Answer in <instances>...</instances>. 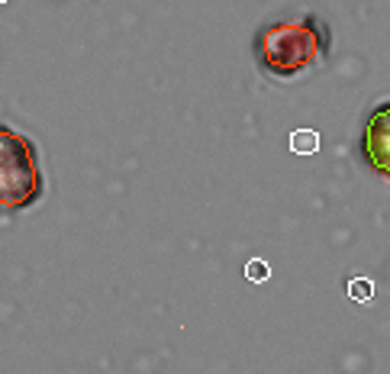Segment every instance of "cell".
<instances>
[{
  "instance_id": "1",
  "label": "cell",
  "mask_w": 390,
  "mask_h": 374,
  "mask_svg": "<svg viewBox=\"0 0 390 374\" xmlns=\"http://www.w3.org/2000/svg\"><path fill=\"white\" fill-rule=\"evenodd\" d=\"M329 26L316 13L284 17L261 26L255 36V59L258 68L271 78H297L316 68L329 52Z\"/></svg>"
},
{
  "instance_id": "2",
  "label": "cell",
  "mask_w": 390,
  "mask_h": 374,
  "mask_svg": "<svg viewBox=\"0 0 390 374\" xmlns=\"http://www.w3.org/2000/svg\"><path fill=\"white\" fill-rule=\"evenodd\" d=\"M42 197L36 145L0 123V210H26Z\"/></svg>"
},
{
  "instance_id": "3",
  "label": "cell",
  "mask_w": 390,
  "mask_h": 374,
  "mask_svg": "<svg viewBox=\"0 0 390 374\" xmlns=\"http://www.w3.org/2000/svg\"><path fill=\"white\" fill-rule=\"evenodd\" d=\"M361 158L374 175L390 181V103H377L368 113L361 133Z\"/></svg>"
},
{
  "instance_id": "4",
  "label": "cell",
  "mask_w": 390,
  "mask_h": 374,
  "mask_svg": "<svg viewBox=\"0 0 390 374\" xmlns=\"http://www.w3.org/2000/svg\"><path fill=\"white\" fill-rule=\"evenodd\" d=\"M291 152L294 155H316V152H319V133H316V129H294Z\"/></svg>"
},
{
  "instance_id": "5",
  "label": "cell",
  "mask_w": 390,
  "mask_h": 374,
  "mask_svg": "<svg viewBox=\"0 0 390 374\" xmlns=\"http://www.w3.org/2000/svg\"><path fill=\"white\" fill-rule=\"evenodd\" d=\"M349 297L358 300V303H368L374 297V284L368 278H352L349 281Z\"/></svg>"
},
{
  "instance_id": "6",
  "label": "cell",
  "mask_w": 390,
  "mask_h": 374,
  "mask_svg": "<svg viewBox=\"0 0 390 374\" xmlns=\"http://www.w3.org/2000/svg\"><path fill=\"white\" fill-rule=\"evenodd\" d=\"M245 278H249V281H268V278H271V265L261 261V258H252L249 265H245Z\"/></svg>"
},
{
  "instance_id": "7",
  "label": "cell",
  "mask_w": 390,
  "mask_h": 374,
  "mask_svg": "<svg viewBox=\"0 0 390 374\" xmlns=\"http://www.w3.org/2000/svg\"><path fill=\"white\" fill-rule=\"evenodd\" d=\"M3 3H7V0H0V7H3Z\"/></svg>"
}]
</instances>
